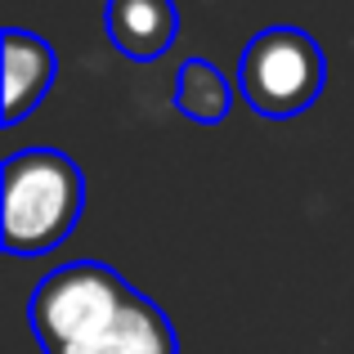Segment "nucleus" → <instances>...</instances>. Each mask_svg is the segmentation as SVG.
Wrapping results in <instances>:
<instances>
[{
  "label": "nucleus",
  "instance_id": "7ed1b4c3",
  "mask_svg": "<svg viewBox=\"0 0 354 354\" xmlns=\"http://www.w3.org/2000/svg\"><path fill=\"white\" fill-rule=\"evenodd\" d=\"M135 296L139 292L117 269L99 265V260H72L36 283L32 301H27V328L45 354H54L108 328Z\"/></svg>",
  "mask_w": 354,
  "mask_h": 354
},
{
  "label": "nucleus",
  "instance_id": "20e7f679",
  "mask_svg": "<svg viewBox=\"0 0 354 354\" xmlns=\"http://www.w3.org/2000/svg\"><path fill=\"white\" fill-rule=\"evenodd\" d=\"M0 45H5V113H0V121L18 126L50 95L54 77H59V54L45 36L23 32V27H5Z\"/></svg>",
  "mask_w": 354,
  "mask_h": 354
},
{
  "label": "nucleus",
  "instance_id": "423d86ee",
  "mask_svg": "<svg viewBox=\"0 0 354 354\" xmlns=\"http://www.w3.org/2000/svg\"><path fill=\"white\" fill-rule=\"evenodd\" d=\"M54 354H180V337H175L171 319L139 292L108 328H99L95 337L63 346Z\"/></svg>",
  "mask_w": 354,
  "mask_h": 354
},
{
  "label": "nucleus",
  "instance_id": "f257e3e1",
  "mask_svg": "<svg viewBox=\"0 0 354 354\" xmlns=\"http://www.w3.org/2000/svg\"><path fill=\"white\" fill-rule=\"evenodd\" d=\"M0 234L9 256L54 251L86 211V171L59 148H23L5 157Z\"/></svg>",
  "mask_w": 354,
  "mask_h": 354
},
{
  "label": "nucleus",
  "instance_id": "f03ea898",
  "mask_svg": "<svg viewBox=\"0 0 354 354\" xmlns=\"http://www.w3.org/2000/svg\"><path fill=\"white\" fill-rule=\"evenodd\" d=\"M323 86H328V54L305 27H265L238 54V95L251 104V113L269 121L310 113Z\"/></svg>",
  "mask_w": 354,
  "mask_h": 354
},
{
  "label": "nucleus",
  "instance_id": "0eeeda50",
  "mask_svg": "<svg viewBox=\"0 0 354 354\" xmlns=\"http://www.w3.org/2000/svg\"><path fill=\"white\" fill-rule=\"evenodd\" d=\"M175 108L198 126H220L234 108V86L211 59H189L175 77Z\"/></svg>",
  "mask_w": 354,
  "mask_h": 354
},
{
  "label": "nucleus",
  "instance_id": "39448f33",
  "mask_svg": "<svg viewBox=\"0 0 354 354\" xmlns=\"http://www.w3.org/2000/svg\"><path fill=\"white\" fill-rule=\"evenodd\" d=\"M104 32L126 59L153 63L180 36V9H175V0H108Z\"/></svg>",
  "mask_w": 354,
  "mask_h": 354
}]
</instances>
